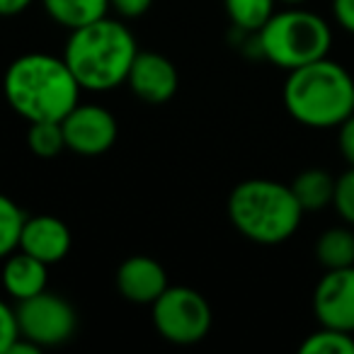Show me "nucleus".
<instances>
[{
    "label": "nucleus",
    "mask_w": 354,
    "mask_h": 354,
    "mask_svg": "<svg viewBox=\"0 0 354 354\" xmlns=\"http://www.w3.org/2000/svg\"><path fill=\"white\" fill-rule=\"evenodd\" d=\"M335 180L337 177H333L323 167H308V170L299 172L294 177V183L289 187L294 192V197L299 199L304 212H320V209L333 204Z\"/></svg>",
    "instance_id": "14"
},
{
    "label": "nucleus",
    "mask_w": 354,
    "mask_h": 354,
    "mask_svg": "<svg viewBox=\"0 0 354 354\" xmlns=\"http://www.w3.org/2000/svg\"><path fill=\"white\" fill-rule=\"evenodd\" d=\"M313 313L325 328L354 333V267L325 270L313 291Z\"/></svg>",
    "instance_id": "9"
},
{
    "label": "nucleus",
    "mask_w": 354,
    "mask_h": 354,
    "mask_svg": "<svg viewBox=\"0 0 354 354\" xmlns=\"http://www.w3.org/2000/svg\"><path fill=\"white\" fill-rule=\"evenodd\" d=\"M315 260L323 270L354 267V228L333 226L320 233L315 243Z\"/></svg>",
    "instance_id": "16"
},
{
    "label": "nucleus",
    "mask_w": 354,
    "mask_h": 354,
    "mask_svg": "<svg viewBox=\"0 0 354 354\" xmlns=\"http://www.w3.org/2000/svg\"><path fill=\"white\" fill-rule=\"evenodd\" d=\"M46 270H49V265H44L41 260L27 255L25 250L17 248L12 255L6 257L3 286H6V291L15 301L30 299V296L46 289Z\"/></svg>",
    "instance_id": "13"
},
{
    "label": "nucleus",
    "mask_w": 354,
    "mask_h": 354,
    "mask_svg": "<svg viewBox=\"0 0 354 354\" xmlns=\"http://www.w3.org/2000/svg\"><path fill=\"white\" fill-rule=\"evenodd\" d=\"M35 0H0V17H12L25 12Z\"/></svg>",
    "instance_id": "26"
},
{
    "label": "nucleus",
    "mask_w": 354,
    "mask_h": 354,
    "mask_svg": "<svg viewBox=\"0 0 354 354\" xmlns=\"http://www.w3.org/2000/svg\"><path fill=\"white\" fill-rule=\"evenodd\" d=\"M66 136V148L80 156H102L117 141V119L109 109L100 104H75L61 119Z\"/></svg>",
    "instance_id": "8"
},
{
    "label": "nucleus",
    "mask_w": 354,
    "mask_h": 354,
    "mask_svg": "<svg viewBox=\"0 0 354 354\" xmlns=\"http://www.w3.org/2000/svg\"><path fill=\"white\" fill-rule=\"evenodd\" d=\"M80 83L64 59L25 54L6 71V100L27 122H61L78 104Z\"/></svg>",
    "instance_id": "1"
},
{
    "label": "nucleus",
    "mask_w": 354,
    "mask_h": 354,
    "mask_svg": "<svg viewBox=\"0 0 354 354\" xmlns=\"http://www.w3.org/2000/svg\"><path fill=\"white\" fill-rule=\"evenodd\" d=\"M153 0H109V8H114V12L127 20H136V17L146 15L151 10Z\"/></svg>",
    "instance_id": "24"
},
{
    "label": "nucleus",
    "mask_w": 354,
    "mask_h": 354,
    "mask_svg": "<svg viewBox=\"0 0 354 354\" xmlns=\"http://www.w3.org/2000/svg\"><path fill=\"white\" fill-rule=\"evenodd\" d=\"M117 289L127 301L138 306H153V301L167 289V274L158 260L148 255H133L119 265Z\"/></svg>",
    "instance_id": "12"
},
{
    "label": "nucleus",
    "mask_w": 354,
    "mask_h": 354,
    "mask_svg": "<svg viewBox=\"0 0 354 354\" xmlns=\"http://www.w3.org/2000/svg\"><path fill=\"white\" fill-rule=\"evenodd\" d=\"M304 214L289 185L265 177L243 180L228 197V218L236 231L260 245L289 241L299 231Z\"/></svg>",
    "instance_id": "4"
},
{
    "label": "nucleus",
    "mask_w": 354,
    "mask_h": 354,
    "mask_svg": "<svg viewBox=\"0 0 354 354\" xmlns=\"http://www.w3.org/2000/svg\"><path fill=\"white\" fill-rule=\"evenodd\" d=\"M274 3L277 0H223L231 22L243 32H260L274 15Z\"/></svg>",
    "instance_id": "17"
},
{
    "label": "nucleus",
    "mask_w": 354,
    "mask_h": 354,
    "mask_svg": "<svg viewBox=\"0 0 354 354\" xmlns=\"http://www.w3.org/2000/svg\"><path fill=\"white\" fill-rule=\"evenodd\" d=\"M20 337V328H17L15 308L0 301V354H8L15 339Z\"/></svg>",
    "instance_id": "22"
},
{
    "label": "nucleus",
    "mask_w": 354,
    "mask_h": 354,
    "mask_svg": "<svg viewBox=\"0 0 354 354\" xmlns=\"http://www.w3.org/2000/svg\"><path fill=\"white\" fill-rule=\"evenodd\" d=\"M127 85L138 100L148 104H162L177 93V68L170 59L153 51H138L127 75Z\"/></svg>",
    "instance_id": "10"
},
{
    "label": "nucleus",
    "mask_w": 354,
    "mask_h": 354,
    "mask_svg": "<svg viewBox=\"0 0 354 354\" xmlns=\"http://www.w3.org/2000/svg\"><path fill=\"white\" fill-rule=\"evenodd\" d=\"M337 129H339V133H337L339 153H342V158L347 160V165L354 167V114H349Z\"/></svg>",
    "instance_id": "23"
},
{
    "label": "nucleus",
    "mask_w": 354,
    "mask_h": 354,
    "mask_svg": "<svg viewBox=\"0 0 354 354\" xmlns=\"http://www.w3.org/2000/svg\"><path fill=\"white\" fill-rule=\"evenodd\" d=\"M25 218L27 214L10 197L0 194V260H6L8 255H12L20 248Z\"/></svg>",
    "instance_id": "18"
},
{
    "label": "nucleus",
    "mask_w": 354,
    "mask_h": 354,
    "mask_svg": "<svg viewBox=\"0 0 354 354\" xmlns=\"http://www.w3.org/2000/svg\"><path fill=\"white\" fill-rule=\"evenodd\" d=\"M27 146L39 158H56L66 151V136L61 122H30Z\"/></svg>",
    "instance_id": "20"
},
{
    "label": "nucleus",
    "mask_w": 354,
    "mask_h": 354,
    "mask_svg": "<svg viewBox=\"0 0 354 354\" xmlns=\"http://www.w3.org/2000/svg\"><path fill=\"white\" fill-rule=\"evenodd\" d=\"M279 3H286V6H301L306 0H279Z\"/></svg>",
    "instance_id": "27"
},
{
    "label": "nucleus",
    "mask_w": 354,
    "mask_h": 354,
    "mask_svg": "<svg viewBox=\"0 0 354 354\" xmlns=\"http://www.w3.org/2000/svg\"><path fill=\"white\" fill-rule=\"evenodd\" d=\"M333 15L344 32L354 35V0H333Z\"/></svg>",
    "instance_id": "25"
},
{
    "label": "nucleus",
    "mask_w": 354,
    "mask_h": 354,
    "mask_svg": "<svg viewBox=\"0 0 354 354\" xmlns=\"http://www.w3.org/2000/svg\"><path fill=\"white\" fill-rule=\"evenodd\" d=\"M255 37L260 54L284 71H294L325 59L333 44V32L328 22L315 12L301 10V8L274 12L262 25V30L255 32Z\"/></svg>",
    "instance_id": "5"
},
{
    "label": "nucleus",
    "mask_w": 354,
    "mask_h": 354,
    "mask_svg": "<svg viewBox=\"0 0 354 354\" xmlns=\"http://www.w3.org/2000/svg\"><path fill=\"white\" fill-rule=\"evenodd\" d=\"M136 54L138 46L131 30L117 20L100 17L71 32L64 61L83 90L107 93L127 83Z\"/></svg>",
    "instance_id": "2"
},
{
    "label": "nucleus",
    "mask_w": 354,
    "mask_h": 354,
    "mask_svg": "<svg viewBox=\"0 0 354 354\" xmlns=\"http://www.w3.org/2000/svg\"><path fill=\"white\" fill-rule=\"evenodd\" d=\"M71 231L61 218L39 214V216H27L20 236V250L37 257L44 265H56L71 252Z\"/></svg>",
    "instance_id": "11"
},
{
    "label": "nucleus",
    "mask_w": 354,
    "mask_h": 354,
    "mask_svg": "<svg viewBox=\"0 0 354 354\" xmlns=\"http://www.w3.org/2000/svg\"><path fill=\"white\" fill-rule=\"evenodd\" d=\"M15 318L22 337L32 339L39 349L59 347L68 342L78 330V313L73 306L64 296L46 289L17 301Z\"/></svg>",
    "instance_id": "7"
},
{
    "label": "nucleus",
    "mask_w": 354,
    "mask_h": 354,
    "mask_svg": "<svg viewBox=\"0 0 354 354\" xmlns=\"http://www.w3.org/2000/svg\"><path fill=\"white\" fill-rule=\"evenodd\" d=\"M284 107L304 127L337 129L354 114V78L328 56L294 68L284 83Z\"/></svg>",
    "instance_id": "3"
},
{
    "label": "nucleus",
    "mask_w": 354,
    "mask_h": 354,
    "mask_svg": "<svg viewBox=\"0 0 354 354\" xmlns=\"http://www.w3.org/2000/svg\"><path fill=\"white\" fill-rule=\"evenodd\" d=\"M212 306L189 286H167L153 301V325L172 344H197L212 330Z\"/></svg>",
    "instance_id": "6"
},
{
    "label": "nucleus",
    "mask_w": 354,
    "mask_h": 354,
    "mask_svg": "<svg viewBox=\"0 0 354 354\" xmlns=\"http://www.w3.org/2000/svg\"><path fill=\"white\" fill-rule=\"evenodd\" d=\"M41 6L56 25L73 32L100 17H107L109 0H41Z\"/></svg>",
    "instance_id": "15"
},
{
    "label": "nucleus",
    "mask_w": 354,
    "mask_h": 354,
    "mask_svg": "<svg viewBox=\"0 0 354 354\" xmlns=\"http://www.w3.org/2000/svg\"><path fill=\"white\" fill-rule=\"evenodd\" d=\"M299 349L301 354H354V333L320 325V330L310 333Z\"/></svg>",
    "instance_id": "19"
},
{
    "label": "nucleus",
    "mask_w": 354,
    "mask_h": 354,
    "mask_svg": "<svg viewBox=\"0 0 354 354\" xmlns=\"http://www.w3.org/2000/svg\"><path fill=\"white\" fill-rule=\"evenodd\" d=\"M333 207L339 214L347 226L354 228V167L349 165V170H344L342 175L335 180V197Z\"/></svg>",
    "instance_id": "21"
}]
</instances>
